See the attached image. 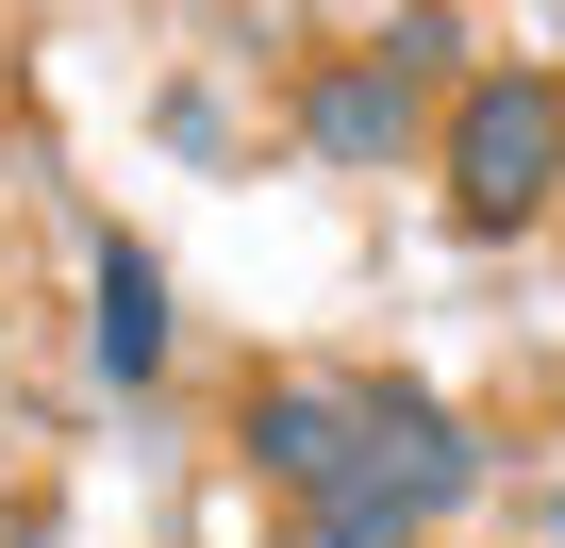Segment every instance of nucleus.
<instances>
[{
    "instance_id": "423d86ee",
    "label": "nucleus",
    "mask_w": 565,
    "mask_h": 548,
    "mask_svg": "<svg viewBox=\"0 0 565 548\" xmlns=\"http://www.w3.org/2000/svg\"><path fill=\"white\" fill-rule=\"evenodd\" d=\"M366 67H399L416 100H466V0H383V18H366Z\"/></svg>"
},
{
    "instance_id": "39448f33",
    "label": "nucleus",
    "mask_w": 565,
    "mask_h": 548,
    "mask_svg": "<svg viewBox=\"0 0 565 548\" xmlns=\"http://www.w3.org/2000/svg\"><path fill=\"white\" fill-rule=\"evenodd\" d=\"M84 283H100V383H117V399H150V383H167V350H183L167 266H150L134 233H100V249H84Z\"/></svg>"
},
{
    "instance_id": "f257e3e1",
    "label": "nucleus",
    "mask_w": 565,
    "mask_h": 548,
    "mask_svg": "<svg viewBox=\"0 0 565 548\" xmlns=\"http://www.w3.org/2000/svg\"><path fill=\"white\" fill-rule=\"evenodd\" d=\"M433 183L466 233H532L565 200V84L548 67H466V100L433 117Z\"/></svg>"
},
{
    "instance_id": "7ed1b4c3",
    "label": "nucleus",
    "mask_w": 565,
    "mask_h": 548,
    "mask_svg": "<svg viewBox=\"0 0 565 548\" xmlns=\"http://www.w3.org/2000/svg\"><path fill=\"white\" fill-rule=\"evenodd\" d=\"M366 482H399L416 531H449V515L499 482V449H482L466 399H433V383H366Z\"/></svg>"
},
{
    "instance_id": "0eeeda50",
    "label": "nucleus",
    "mask_w": 565,
    "mask_h": 548,
    "mask_svg": "<svg viewBox=\"0 0 565 548\" xmlns=\"http://www.w3.org/2000/svg\"><path fill=\"white\" fill-rule=\"evenodd\" d=\"M300 548H433V531H416V498H399V482H366V465H350L333 498H300Z\"/></svg>"
},
{
    "instance_id": "20e7f679",
    "label": "nucleus",
    "mask_w": 565,
    "mask_h": 548,
    "mask_svg": "<svg viewBox=\"0 0 565 548\" xmlns=\"http://www.w3.org/2000/svg\"><path fill=\"white\" fill-rule=\"evenodd\" d=\"M282 133H300L317 166H416L433 150V100L399 67H366V51H317L300 84H282Z\"/></svg>"
},
{
    "instance_id": "f03ea898",
    "label": "nucleus",
    "mask_w": 565,
    "mask_h": 548,
    "mask_svg": "<svg viewBox=\"0 0 565 548\" xmlns=\"http://www.w3.org/2000/svg\"><path fill=\"white\" fill-rule=\"evenodd\" d=\"M233 449H249V482H282V498H333V482L366 465V383H350V366H266V383L233 399Z\"/></svg>"
}]
</instances>
